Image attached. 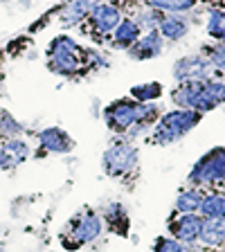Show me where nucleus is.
<instances>
[{
    "label": "nucleus",
    "mask_w": 225,
    "mask_h": 252,
    "mask_svg": "<svg viewBox=\"0 0 225 252\" xmlns=\"http://www.w3.org/2000/svg\"><path fill=\"white\" fill-rule=\"evenodd\" d=\"M162 84H140V86H133L131 88V99L140 101V104H151L153 99L162 97Z\"/></svg>",
    "instance_id": "4be33fe9"
},
{
    "label": "nucleus",
    "mask_w": 225,
    "mask_h": 252,
    "mask_svg": "<svg viewBox=\"0 0 225 252\" xmlns=\"http://www.w3.org/2000/svg\"><path fill=\"white\" fill-rule=\"evenodd\" d=\"M189 32V23L185 16H178V14H169L164 16V21L160 23L158 27V34L167 41H180L183 36H187Z\"/></svg>",
    "instance_id": "dca6fc26"
},
{
    "label": "nucleus",
    "mask_w": 225,
    "mask_h": 252,
    "mask_svg": "<svg viewBox=\"0 0 225 252\" xmlns=\"http://www.w3.org/2000/svg\"><path fill=\"white\" fill-rule=\"evenodd\" d=\"M162 21H164V14H162V11L151 9V7H147L144 11H140V14H137V18H135L137 27H140V30H147V32L158 30Z\"/></svg>",
    "instance_id": "393cba45"
},
{
    "label": "nucleus",
    "mask_w": 225,
    "mask_h": 252,
    "mask_svg": "<svg viewBox=\"0 0 225 252\" xmlns=\"http://www.w3.org/2000/svg\"><path fill=\"white\" fill-rule=\"evenodd\" d=\"M203 198H205L203 189H198V187L183 189L178 194V198H176V212L178 214H198Z\"/></svg>",
    "instance_id": "a211bd4d"
},
{
    "label": "nucleus",
    "mask_w": 225,
    "mask_h": 252,
    "mask_svg": "<svg viewBox=\"0 0 225 252\" xmlns=\"http://www.w3.org/2000/svg\"><path fill=\"white\" fill-rule=\"evenodd\" d=\"M23 133L25 128L14 120V115H9L7 110H0V137H21Z\"/></svg>",
    "instance_id": "a878e982"
},
{
    "label": "nucleus",
    "mask_w": 225,
    "mask_h": 252,
    "mask_svg": "<svg viewBox=\"0 0 225 252\" xmlns=\"http://www.w3.org/2000/svg\"><path fill=\"white\" fill-rule=\"evenodd\" d=\"M147 7L158 11H169V14H180V11H187L196 5V0H144Z\"/></svg>",
    "instance_id": "5701e85b"
},
{
    "label": "nucleus",
    "mask_w": 225,
    "mask_h": 252,
    "mask_svg": "<svg viewBox=\"0 0 225 252\" xmlns=\"http://www.w3.org/2000/svg\"><path fill=\"white\" fill-rule=\"evenodd\" d=\"M187 180L192 183V187H198V189L225 183V147H216L205 153L194 164Z\"/></svg>",
    "instance_id": "423d86ee"
},
{
    "label": "nucleus",
    "mask_w": 225,
    "mask_h": 252,
    "mask_svg": "<svg viewBox=\"0 0 225 252\" xmlns=\"http://www.w3.org/2000/svg\"><path fill=\"white\" fill-rule=\"evenodd\" d=\"M97 5H99V0H68L63 5L59 21H61L63 27L81 25V21H86Z\"/></svg>",
    "instance_id": "4468645a"
},
{
    "label": "nucleus",
    "mask_w": 225,
    "mask_h": 252,
    "mask_svg": "<svg viewBox=\"0 0 225 252\" xmlns=\"http://www.w3.org/2000/svg\"><path fill=\"white\" fill-rule=\"evenodd\" d=\"M207 36L216 43H225V9H210L207 14Z\"/></svg>",
    "instance_id": "412c9836"
},
{
    "label": "nucleus",
    "mask_w": 225,
    "mask_h": 252,
    "mask_svg": "<svg viewBox=\"0 0 225 252\" xmlns=\"http://www.w3.org/2000/svg\"><path fill=\"white\" fill-rule=\"evenodd\" d=\"M169 232H171V239L176 241H183L187 246H196L200 236V227H203V216L198 214H178L171 216L167 223Z\"/></svg>",
    "instance_id": "1a4fd4ad"
},
{
    "label": "nucleus",
    "mask_w": 225,
    "mask_h": 252,
    "mask_svg": "<svg viewBox=\"0 0 225 252\" xmlns=\"http://www.w3.org/2000/svg\"><path fill=\"white\" fill-rule=\"evenodd\" d=\"M203 57L212 63V68H214V70L225 72V43H214V45L205 47Z\"/></svg>",
    "instance_id": "bb28decb"
},
{
    "label": "nucleus",
    "mask_w": 225,
    "mask_h": 252,
    "mask_svg": "<svg viewBox=\"0 0 225 252\" xmlns=\"http://www.w3.org/2000/svg\"><path fill=\"white\" fill-rule=\"evenodd\" d=\"M162 47H164V38L158 34V30L151 32H144L140 34L135 43L129 47V57L135 59V61H144V59H156L162 54Z\"/></svg>",
    "instance_id": "9b49d317"
},
{
    "label": "nucleus",
    "mask_w": 225,
    "mask_h": 252,
    "mask_svg": "<svg viewBox=\"0 0 225 252\" xmlns=\"http://www.w3.org/2000/svg\"><path fill=\"white\" fill-rule=\"evenodd\" d=\"M140 34H142V30L137 27L135 21H131V18H122V23L113 30V45L122 47V50H129V47L140 38Z\"/></svg>",
    "instance_id": "f3484780"
},
{
    "label": "nucleus",
    "mask_w": 225,
    "mask_h": 252,
    "mask_svg": "<svg viewBox=\"0 0 225 252\" xmlns=\"http://www.w3.org/2000/svg\"><path fill=\"white\" fill-rule=\"evenodd\" d=\"M120 23H122L120 9L113 5L99 2V5L93 9V14L88 16V34H90V38L99 41L104 34H113V30H115Z\"/></svg>",
    "instance_id": "6e6552de"
},
{
    "label": "nucleus",
    "mask_w": 225,
    "mask_h": 252,
    "mask_svg": "<svg viewBox=\"0 0 225 252\" xmlns=\"http://www.w3.org/2000/svg\"><path fill=\"white\" fill-rule=\"evenodd\" d=\"M97 57L70 36H57L47 45V70L59 77L77 79L97 65Z\"/></svg>",
    "instance_id": "f03ea898"
},
{
    "label": "nucleus",
    "mask_w": 225,
    "mask_h": 252,
    "mask_svg": "<svg viewBox=\"0 0 225 252\" xmlns=\"http://www.w3.org/2000/svg\"><path fill=\"white\" fill-rule=\"evenodd\" d=\"M196 252H219V250H212V248H203V250H196Z\"/></svg>",
    "instance_id": "cd10ccee"
},
{
    "label": "nucleus",
    "mask_w": 225,
    "mask_h": 252,
    "mask_svg": "<svg viewBox=\"0 0 225 252\" xmlns=\"http://www.w3.org/2000/svg\"><path fill=\"white\" fill-rule=\"evenodd\" d=\"M32 156V149L23 137H0V171L21 167Z\"/></svg>",
    "instance_id": "9d476101"
},
{
    "label": "nucleus",
    "mask_w": 225,
    "mask_h": 252,
    "mask_svg": "<svg viewBox=\"0 0 225 252\" xmlns=\"http://www.w3.org/2000/svg\"><path fill=\"white\" fill-rule=\"evenodd\" d=\"M212 72H214V68L203 54L183 57L173 65V79L178 84H185V81H207V79H212Z\"/></svg>",
    "instance_id": "0eeeda50"
},
{
    "label": "nucleus",
    "mask_w": 225,
    "mask_h": 252,
    "mask_svg": "<svg viewBox=\"0 0 225 252\" xmlns=\"http://www.w3.org/2000/svg\"><path fill=\"white\" fill-rule=\"evenodd\" d=\"M36 137L45 153H57L59 156V153H68L74 149V140L59 126H47V128L38 131Z\"/></svg>",
    "instance_id": "f8f14e48"
},
{
    "label": "nucleus",
    "mask_w": 225,
    "mask_h": 252,
    "mask_svg": "<svg viewBox=\"0 0 225 252\" xmlns=\"http://www.w3.org/2000/svg\"><path fill=\"white\" fill-rule=\"evenodd\" d=\"M151 252H196V248L187 246L183 241H176L171 236H160V239H156Z\"/></svg>",
    "instance_id": "b1692460"
},
{
    "label": "nucleus",
    "mask_w": 225,
    "mask_h": 252,
    "mask_svg": "<svg viewBox=\"0 0 225 252\" xmlns=\"http://www.w3.org/2000/svg\"><path fill=\"white\" fill-rule=\"evenodd\" d=\"M225 104V81L221 79H207L203 81V88H200L198 101H196V113H207V110H214L216 106Z\"/></svg>",
    "instance_id": "ddd939ff"
},
{
    "label": "nucleus",
    "mask_w": 225,
    "mask_h": 252,
    "mask_svg": "<svg viewBox=\"0 0 225 252\" xmlns=\"http://www.w3.org/2000/svg\"><path fill=\"white\" fill-rule=\"evenodd\" d=\"M200 120H203V115L196 113V110L178 108V110H171V113H164V115L156 122V128H153V133H151V142L156 147L173 144V142H178L180 137L187 135Z\"/></svg>",
    "instance_id": "20e7f679"
},
{
    "label": "nucleus",
    "mask_w": 225,
    "mask_h": 252,
    "mask_svg": "<svg viewBox=\"0 0 225 252\" xmlns=\"http://www.w3.org/2000/svg\"><path fill=\"white\" fill-rule=\"evenodd\" d=\"M137 162H140V151L129 140L113 142L104 151V158H101L104 171L110 178L120 180H133V176L137 173Z\"/></svg>",
    "instance_id": "39448f33"
},
{
    "label": "nucleus",
    "mask_w": 225,
    "mask_h": 252,
    "mask_svg": "<svg viewBox=\"0 0 225 252\" xmlns=\"http://www.w3.org/2000/svg\"><path fill=\"white\" fill-rule=\"evenodd\" d=\"M198 212L203 219H225V194H205Z\"/></svg>",
    "instance_id": "aec40b11"
},
{
    "label": "nucleus",
    "mask_w": 225,
    "mask_h": 252,
    "mask_svg": "<svg viewBox=\"0 0 225 252\" xmlns=\"http://www.w3.org/2000/svg\"><path fill=\"white\" fill-rule=\"evenodd\" d=\"M160 117V106L156 104H140V101L124 97L104 108V122L113 133L126 137H135L142 131H147Z\"/></svg>",
    "instance_id": "f257e3e1"
},
{
    "label": "nucleus",
    "mask_w": 225,
    "mask_h": 252,
    "mask_svg": "<svg viewBox=\"0 0 225 252\" xmlns=\"http://www.w3.org/2000/svg\"><path fill=\"white\" fill-rule=\"evenodd\" d=\"M101 230H104L101 216L95 210H90V207H84V210L77 212V214L68 220V225H65V230H63V234H61V243H63V248L70 252L79 250V248L93 243L95 239L101 234Z\"/></svg>",
    "instance_id": "7ed1b4c3"
},
{
    "label": "nucleus",
    "mask_w": 225,
    "mask_h": 252,
    "mask_svg": "<svg viewBox=\"0 0 225 252\" xmlns=\"http://www.w3.org/2000/svg\"><path fill=\"white\" fill-rule=\"evenodd\" d=\"M198 243H203V248H212V250L223 248L225 246V219H203Z\"/></svg>",
    "instance_id": "2eb2a0df"
},
{
    "label": "nucleus",
    "mask_w": 225,
    "mask_h": 252,
    "mask_svg": "<svg viewBox=\"0 0 225 252\" xmlns=\"http://www.w3.org/2000/svg\"><path fill=\"white\" fill-rule=\"evenodd\" d=\"M101 220H106L110 225V230L117 232L120 236H126V232H129V216H126L124 207H122L120 203L106 205L104 214H101Z\"/></svg>",
    "instance_id": "6ab92c4d"
}]
</instances>
